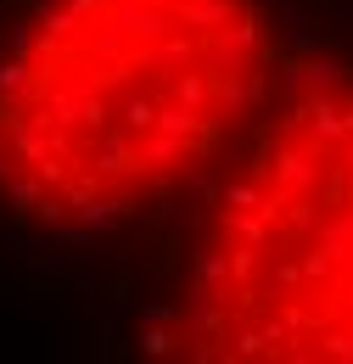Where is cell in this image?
Masks as SVG:
<instances>
[{"mask_svg":"<svg viewBox=\"0 0 353 364\" xmlns=\"http://www.w3.org/2000/svg\"><path fill=\"white\" fill-rule=\"evenodd\" d=\"M286 56L275 0H6L0 219L85 241L208 191Z\"/></svg>","mask_w":353,"mask_h":364,"instance_id":"obj_1","label":"cell"},{"mask_svg":"<svg viewBox=\"0 0 353 364\" xmlns=\"http://www.w3.org/2000/svg\"><path fill=\"white\" fill-rule=\"evenodd\" d=\"M202 196V225L146 325V353L353 364L348 56H286L269 107Z\"/></svg>","mask_w":353,"mask_h":364,"instance_id":"obj_2","label":"cell"}]
</instances>
